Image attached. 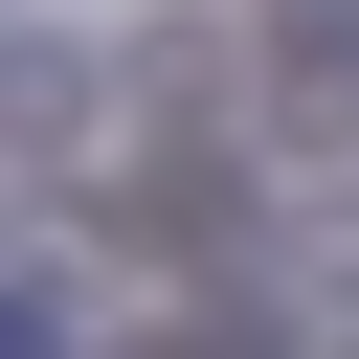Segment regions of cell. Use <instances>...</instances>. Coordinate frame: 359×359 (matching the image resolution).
<instances>
[]
</instances>
